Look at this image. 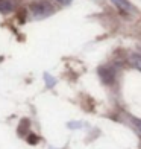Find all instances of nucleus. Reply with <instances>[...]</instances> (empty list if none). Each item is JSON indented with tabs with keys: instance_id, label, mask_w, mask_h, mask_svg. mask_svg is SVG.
I'll return each mask as SVG.
<instances>
[{
	"instance_id": "nucleus-1",
	"label": "nucleus",
	"mask_w": 141,
	"mask_h": 149,
	"mask_svg": "<svg viewBox=\"0 0 141 149\" xmlns=\"http://www.w3.org/2000/svg\"><path fill=\"white\" fill-rule=\"evenodd\" d=\"M30 9H32V12H33V15H37V17L47 15V14H50V12L53 11L52 6L47 3V2H44V0H39V2L32 3Z\"/></svg>"
},
{
	"instance_id": "nucleus-2",
	"label": "nucleus",
	"mask_w": 141,
	"mask_h": 149,
	"mask_svg": "<svg viewBox=\"0 0 141 149\" xmlns=\"http://www.w3.org/2000/svg\"><path fill=\"white\" fill-rule=\"evenodd\" d=\"M100 78L103 79L105 84H111L114 82V72H111V69H100L99 70Z\"/></svg>"
},
{
	"instance_id": "nucleus-3",
	"label": "nucleus",
	"mask_w": 141,
	"mask_h": 149,
	"mask_svg": "<svg viewBox=\"0 0 141 149\" xmlns=\"http://www.w3.org/2000/svg\"><path fill=\"white\" fill-rule=\"evenodd\" d=\"M114 2H115V5L120 8V11H122V12H126V14H129V12L133 11L132 5H131L129 2H126V0H114Z\"/></svg>"
},
{
	"instance_id": "nucleus-4",
	"label": "nucleus",
	"mask_w": 141,
	"mask_h": 149,
	"mask_svg": "<svg viewBox=\"0 0 141 149\" xmlns=\"http://www.w3.org/2000/svg\"><path fill=\"white\" fill-rule=\"evenodd\" d=\"M129 63L132 67H135L137 70L141 72V55H138V53H132V55L129 56Z\"/></svg>"
},
{
	"instance_id": "nucleus-5",
	"label": "nucleus",
	"mask_w": 141,
	"mask_h": 149,
	"mask_svg": "<svg viewBox=\"0 0 141 149\" xmlns=\"http://www.w3.org/2000/svg\"><path fill=\"white\" fill-rule=\"evenodd\" d=\"M14 9V3L11 0H0V11L2 12H9Z\"/></svg>"
},
{
	"instance_id": "nucleus-6",
	"label": "nucleus",
	"mask_w": 141,
	"mask_h": 149,
	"mask_svg": "<svg viewBox=\"0 0 141 149\" xmlns=\"http://www.w3.org/2000/svg\"><path fill=\"white\" fill-rule=\"evenodd\" d=\"M133 126H135V131H137V134L141 137V120L135 119V120H133Z\"/></svg>"
},
{
	"instance_id": "nucleus-7",
	"label": "nucleus",
	"mask_w": 141,
	"mask_h": 149,
	"mask_svg": "<svg viewBox=\"0 0 141 149\" xmlns=\"http://www.w3.org/2000/svg\"><path fill=\"white\" fill-rule=\"evenodd\" d=\"M58 2H61V3H70L71 0H58Z\"/></svg>"
}]
</instances>
